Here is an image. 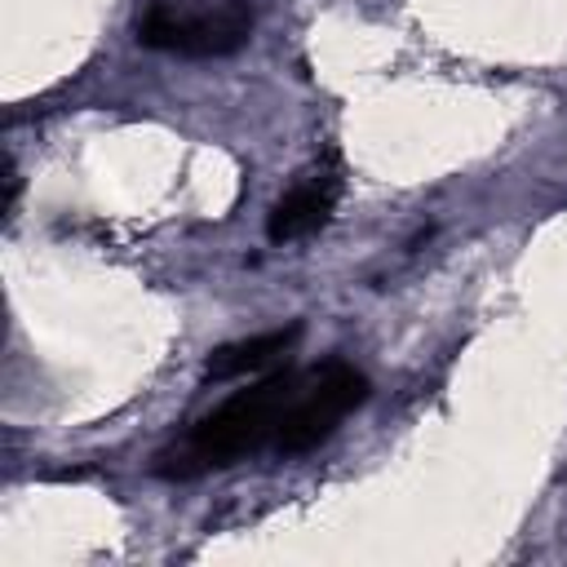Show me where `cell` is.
<instances>
[{"label":"cell","mask_w":567,"mask_h":567,"mask_svg":"<svg viewBox=\"0 0 567 567\" xmlns=\"http://www.w3.org/2000/svg\"><path fill=\"white\" fill-rule=\"evenodd\" d=\"M301 381H306V368L279 363L266 377H257L252 385L235 390L226 403H217L173 447H164L155 456V474L159 478H195L208 470H226L261 447L275 452L279 425H284Z\"/></svg>","instance_id":"obj_1"},{"label":"cell","mask_w":567,"mask_h":567,"mask_svg":"<svg viewBox=\"0 0 567 567\" xmlns=\"http://www.w3.org/2000/svg\"><path fill=\"white\" fill-rule=\"evenodd\" d=\"M252 40L248 0H146L137 44L177 58H226Z\"/></svg>","instance_id":"obj_2"},{"label":"cell","mask_w":567,"mask_h":567,"mask_svg":"<svg viewBox=\"0 0 567 567\" xmlns=\"http://www.w3.org/2000/svg\"><path fill=\"white\" fill-rule=\"evenodd\" d=\"M368 377L346 363V359H328L319 368H306V381L279 425V439H275V452L279 456H301L310 447H319L323 439L337 434V425L368 399Z\"/></svg>","instance_id":"obj_3"},{"label":"cell","mask_w":567,"mask_h":567,"mask_svg":"<svg viewBox=\"0 0 567 567\" xmlns=\"http://www.w3.org/2000/svg\"><path fill=\"white\" fill-rule=\"evenodd\" d=\"M337 199H341V177L332 168L306 173L292 190H284L275 199V208L266 217V239L270 244H292V239H306V235L323 230Z\"/></svg>","instance_id":"obj_4"},{"label":"cell","mask_w":567,"mask_h":567,"mask_svg":"<svg viewBox=\"0 0 567 567\" xmlns=\"http://www.w3.org/2000/svg\"><path fill=\"white\" fill-rule=\"evenodd\" d=\"M297 337H301V323H288V328H270V332L217 346L204 363V377L208 381H235V377H248V372H266L270 363H279L297 346Z\"/></svg>","instance_id":"obj_5"}]
</instances>
